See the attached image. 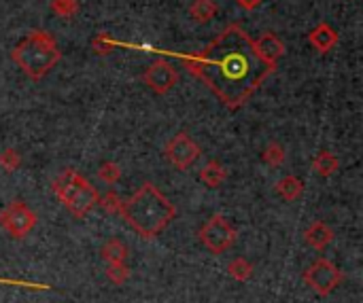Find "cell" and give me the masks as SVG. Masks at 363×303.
Segmentation results:
<instances>
[{"label":"cell","instance_id":"1","mask_svg":"<svg viewBox=\"0 0 363 303\" xmlns=\"http://www.w3.org/2000/svg\"><path fill=\"white\" fill-rule=\"evenodd\" d=\"M189 74L200 79L219 102L236 110L274 72L255 51L253 38L242 25H228L211 45L194 55H183Z\"/></svg>","mask_w":363,"mask_h":303},{"label":"cell","instance_id":"2","mask_svg":"<svg viewBox=\"0 0 363 303\" xmlns=\"http://www.w3.org/2000/svg\"><path fill=\"white\" fill-rule=\"evenodd\" d=\"M121 217L143 238H157L177 217L174 204L151 183H143L128 202H123Z\"/></svg>","mask_w":363,"mask_h":303},{"label":"cell","instance_id":"3","mask_svg":"<svg viewBox=\"0 0 363 303\" xmlns=\"http://www.w3.org/2000/svg\"><path fill=\"white\" fill-rule=\"evenodd\" d=\"M11 59L28 79L40 81L57 66L62 51L53 34L47 30H34L11 49Z\"/></svg>","mask_w":363,"mask_h":303},{"label":"cell","instance_id":"4","mask_svg":"<svg viewBox=\"0 0 363 303\" xmlns=\"http://www.w3.org/2000/svg\"><path fill=\"white\" fill-rule=\"evenodd\" d=\"M51 191L64 204V208L77 219H85L98 206L100 200L98 189L91 187V183L77 170H64L53 181Z\"/></svg>","mask_w":363,"mask_h":303},{"label":"cell","instance_id":"5","mask_svg":"<svg viewBox=\"0 0 363 303\" xmlns=\"http://www.w3.org/2000/svg\"><path fill=\"white\" fill-rule=\"evenodd\" d=\"M202 246L211 255H223L236 244V227L223 215H211L198 231Z\"/></svg>","mask_w":363,"mask_h":303},{"label":"cell","instance_id":"6","mask_svg":"<svg viewBox=\"0 0 363 303\" xmlns=\"http://www.w3.org/2000/svg\"><path fill=\"white\" fill-rule=\"evenodd\" d=\"M302 278H304L306 287H308L313 293H317V295H321V297H328V295H332V293L342 285L345 274H342L340 268H338L336 263H332L330 259H317L313 265L306 268V272H304Z\"/></svg>","mask_w":363,"mask_h":303},{"label":"cell","instance_id":"7","mask_svg":"<svg viewBox=\"0 0 363 303\" xmlns=\"http://www.w3.org/2000/svg\"><path fill=\"white\" fill-rule=\"evenodd\" d=\"M0 227L15 240H23L36 227V215L21 200H13L0 210Z\"/></svg>","mask_w":363,"mask_h":303},{"label":"cell","instance_id":"8","mask_svg":"<svg viewBox=\"0 0 363 303\" xmlns=\"http://www.w3.org/2000/svg\"><path fill=\"white\" fill-rule=\"evenodd\" d=\"M164 155L170 161V166L185 172L200 159V147L187 132H179L166 142Z\"/></svg>","mask_w":363,"mask_h":303},{"label":"cell","instance_id":"9","mask_svg":"<svg viewBox=\"0 0 363 303\" xmlns=\"http://www.w3.org/2000/svg\"><path fill=\"white\" fill-rule=\"evenodd\" d=\"M143 81H145V85H147L153 93L166 96V93L177 85L179 72H177V68L170 66L168 62L157 59V62H153V64L143 72Z\"/></svg>","mask_w":363,"mask_h":303},{"label":"cell","instance_id":"10","mask_svg":"<svg viewBox=\"0 0 363 303\" xmlns=\"http://www.w3.org/2000/svg\"><path fill=\"white\" fill-rule=\"evenodd\" d=\"M253 45H255V51H257V55L268 64V66H272L274 70H277V66H279V59L285 55V42L277 36V34H272V32H266V34H262L259 38H255L253 40Z\"/></svg>","mask_w":363,"mask_h":303},{"label":"cell","instance_id":"11","mask_svg":"<svg viewBox=\"0 0 363 303\" xmlns=\"http://www.w3.org/2000/svg\"><path fill=\"white\" fill-rule=\"evenodd\" d=\"M338 40H340V34H338L330 23H325V21L317 23V25L308 32V42H311V47H313L315 51H319V53H330V51H334L336 45H338Z\"/></svg>","mask_w":363,"mask_h":303},{"label":"cell","instance_id":"12","mask_svg":"<svg viewBox=\"0 0 363 303\" xmlns=\"http://www.w3.org/2000/svg\"><path fill=\"white\" fill-rule=\"evenodd\" d=\"M304 240L311 248L315 251H325L332 242H334V229L323 223V221H315L306 227L304 231Z\"/></svg>","mask_w":363,"mask_h":303},{"label":"cell","instance_id":"13","mask_svg":"<svg viewBox=\"0 0 363 303\" xmlns=\"http://www.w3.org/2000/svg\"><path fill=\"white\" fill-rule=\"evenodd\" d=\"M274 189H277V195L283 198L285 202H296V200H300L304 195V183L298 176H294V174L283 176L274 185Z\"/></svg>","mask_w":363,"mask_h":303},{"label":"cell","instance_id":"14","mask_svg":"<svg viewBox=\"0 0 363 303\" xmlns=\"http://www.w3.org/2000/svg\"><path fill=\"white\" fill-rule=\"evenodd\" d=\"M228 181V170L219 164V161H208L202 170H200V183L206 185L208 189H219L223 183Z\"/></svg>","mask_w":363,"mask_h":303},{"label":"cell","instance_id":"15","mask_svg":"<svg viewBox=\"0 0 363 303\" xmlns=\"http://www.w3.org/2000/svg\"><path fill=\"white\" fill-rule=\"evenodd\" d=\"M313 170L321 176V178H330L340 170V159L332 153V151H319L313 159Z\"/></svg>","mask_w":363,"mask_h":303},{"label":"cell","instance_id":"16","mask_svg":"<svg viewBox=\"0 0 363 303\" xmlns=\"http://www.w3.org/2000/svg\"><path fill=\"white\" fill-rule=\"evenodd\" d=\"M219 13V4L217 0H194L189 4V17L196 23H208L217 17Z\"/></svg>","mask_w":363,"mask_h":303},{"label":"cell","instance_id":"17","mask_svg":"<svg viewBox=\"0 0 363 303\" xmlns=\"http://www.w3.org/2000/svg\"><path fill=\"white\" fill-rule=\"evenodd\" d=\"M128 255H130L128 253V246L121 240H117V238L106 240L102 244V248H100V257L106 263H125L128 261Z\"/></svg>","mask_w":363,"mask_h":303},{"label":"cell","instance_id":"18","mask_svg":"<svg viewBox=\"0 0 363 303\" xmlns=\"http://www.w3.org/2000/svg\"><path fill=\"white\" fill-rule=\"evenodd\" d=\"M253 265L245 257H236L228 263V276L236 282H249L253 278Z\"/></svg>","mask_w":363,"mask_h":303},{"label":"cell","instance_id":"19","mask_svg":"<svg viewBox=\"0 0 363 303\" xmlns=\"http://www.w3.org/2000/svg\"><path fill=\"white\" fill-rule=\"evenodd\" d=\"M287 159V153H285V147L279 144V142H270L264 151H262V161L270 168H279L283 166Z\"/></svg>","mask_w":363,"mask_h":303},{"label":"cell","instance_id":"20","mask_svg":"<svg viewBox=\"0 0 363 303\" xmlns=\"http://www.w3.org/2000/svg\"><path fill=\"white\" fill-rule=\"evenodd\" d=\"M98 206H100L104 212H108V215H121L123 200H121V195H119L115 189H108L104 195H100V200H98Z\"/></svg>","mask_w":363,"mask_h":303},{"label":"cell","instance_id":"21","mask_svg":"<svg viewBox=\"0 0 363 303\" xmlns=\"http://www.w3.org/2000/svg\"><path fill=\"white\" fill-rule=\"evenodd\" d=\"M98 178L104 183V185H117L119 183V178H121V168H119V164H115V161H102L100 164V168H98Z\"/></svg>","mask_w":363,"mask_h":303},{"label":"cell","instance_id":"22","mask_svg":"<svg viewBox=\"0 0 363 303\" xmlns=\"http://www.w3.org/2000/svg\"><path fill=\"white\" fill-rule=\"evenodd\" d=\"M104 276L108 278V282L121 287V285H125L128 278H130V268H128V263H106Z\"/></svg>","mask_w":363,"mask_h":303},{"label":"cell","instance_id":"23","mask_svg":"<svg viewBox=\"0 0 363 303\" xmlns=\"http://www.w3.org/2000/svg\"><path fill=\"white\" fill-rule=\"evenodd\" d=\"M115 47H117V42L106 32H100V34H96L91 38V49H94L96 55H108V53L115 51Z\"/></svg>","mask_w":363,"mask_h":303},{"label":"cell","instance_id":"24","mask_svg":"<svg viewBox=\"0 0 363 303\" xmlns=\"http://www.w3.org/2000/svg\"><path fill=\"white\" fill-rule=\"evenodd\" d=\"M51 11L57 17L70 19L79 13V0H51Z\"/></svg>","mask_w":363,"mask_h":303},{"label":"cell","instance_id":"25","mask_svg":"<svg viewBox=\"0 0 363 303\" xmlns=\"http://www.w3.org/2000/svg\"><path fill=\"white\" fill-rule=\"evenodd\" d=\"M21 166V155L15 149H4L0 153V168L4 172H17Z\"/></svg>","mask_w":363,"mask_h":303},{"label":"cell","instance_id":"26","mask_svg":"<svg viewBox=\"0 0 363 303\" xmlns=\"http://www.w3.org/2000/svg\"><path fill=\"white\" fill-rule=\"evenodd\" d=\"M262 2H264V0H236V4L242 6L245 11H253V8H257Z\"/></svg>","mask_w":363,"mask_h":303}]
</instances>
